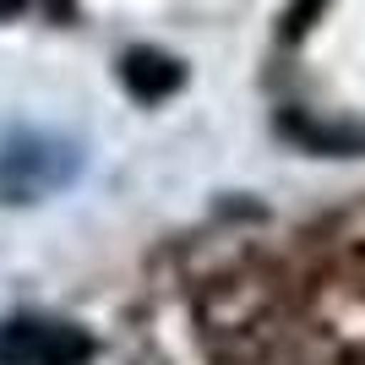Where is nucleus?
<instances>
[{
  "instance_id": "obj_1",
  "label": "nucleus",
  "mask_w": 365,
  "mask_h": 365,
  "mask_svg": "<svg viewBox=\"0 0 365 365\" xmlns=\"http://www.w3.org/2000/svg\"><path fill=\"white\" fill-rule=\"evenodd\" d=\"M93 344L66 322H11L0 333V360L6 365H82Z\"/></svg>"
}]
</instances>
